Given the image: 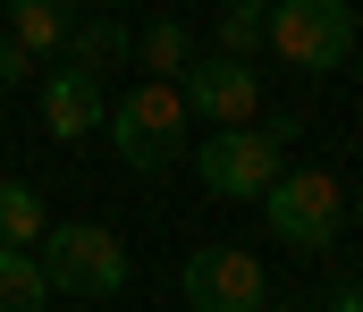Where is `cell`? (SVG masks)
<instances>
[{"instance_id":"obj_17","label":"cell","mask_w":363,"mask_h":312,"mask_svg":"<svg viewBox=\"0 0 363 312\" xmlns=\"http://www.w3.org/2000/svg\"><path fill=\"white\" fill-rule=\"evenodd\" d=\"M347 219H355V228H363V186H355V203H347Z\"/></svg>"},{"instance_id":"obj_3","label":"cell","mask_w":363,"mask_h":312,"mask_svg":"<svg viewBox=\"0 0 363 312\" xmlns=\"http://www.w3.org/2000/svg\"><path fill=\"white\" fill-rule=\"evenodd\" d=\"M262 211H271V236L296 245V253H330L338 228H347V195L330 169H279L262 186Z\"/></svg>"},{"instance_id":"obj_18","label":"cell","mask_w":363,"mask_h":312,"mask_svg":"<svg viewBox=\"0 0 363 312\" xmlns=\"http://www.w3.org/2000/svg\"><path fill=\"white\" fill-rule=\"evenodd\" d=\"M355 85H363V34H355Z\"/></svg>"},{"instance_id":"obj_16","label":"cell","mask_w":363,"mask_h":312,"mask_svg":"<svg viewBox=\"0 0 363 312\" xmlns=\"http://www.w3.org/2000/svg\"><path fill=\"white\" fill-rule=\"evenodd\" d=\"M330 312H363V279H338L330 287Z\"/></svg>"},{"instance_id":"obj_13","label":"cell","mask_w":363,"mask_h":312,"mask_svg":"<svg viewBox=\"0 0 363 312\" xmlns=\"http://www.w3.org/2000/svg\"><path fill=\"white\" fill-rule=\"evenodd\" d=\"M135 59H144V76H169V85H178V68L194 59L186 17H152V25H135Z\"/></svg>"},{"instance_id":"obj_11","label":"cell","mask_w":363,"mask_h":312,"mask_svg":"<svg viewBox=\"0 0 363 312\" xmlns=\"http://www.w3.org/2000/svg\"><path fill=\"white\" fill-rule=\"evenodd\" d=\"M68 25H77V0H9V34L43 59V51H60L68 42Z\"/></svg>"},{"instance_id":"obj_6","label":"cell","mask_w":363,"mask_h":312,"mask_svg":"<svg viewBox=\"0 0 363 312\" xmlns=\"http://www.w3.org/2000/svg\"><path fill=\"white\" fill-rule=\"evenodd\" d=\"M178 287H186L194 312H271V279H262V262H254L245 245H203V253H186Z\"/></svg>"},{"instance_id":"obj_9","label":"cell","mask_w":363,"mask_h":312,"mask_svg":"<svg viewBox=\"0 0 363 312\" xmlns=\"http://www.w3.org/2000/svg\"><path fill=\"white\" fill-rule=\"evenodd\" d=\"M60 51H68L77 68H93V76H110V68L135 59V25H118V8H101V17H77V25H68Z\"/></svg>"},{"instance_id":"obj_19","label":"cell","mask_w":363,"mask_h":312,"mask_svg":"<svg viewBox=\"0 0 363 312\" xmlns=\"http://www.w3.org/2000/svg\"><path fill=\"white\" fill-rule=\"evenodd\" d=\"M85 8H118V0H85Z\"/></svg>"},{"instance_id":"obj_2","label":"cell","mask_w":363,"mask_h":312,"mask_svg":"<svg viewBox=\"0 0 363 312\" xmlns=\"http://www.w3.org/2000/svg\"><path fill=\"white\" fill-rule=\"evenodd\" d=\"M34 262H43L51 296H118V287L135 279V262H127L118 228H101V219H68V228H43V236H34Z\"/></svg>"},{"instance_id":"obj_5","label":"cell","mask_w":363,"mask_h":312,"mask_svg":"<svg viewBox=\"0 0 363 312\" xmlns=\"http://www.w3.org/2000/svg\"><path fill=\"white\" fill-rule=\"evenodd\" d=\"M279 144H287V118H271V127H211L203 135V186L220 195V203H262V186L279 178Z\"/></svg>"},{"instance_id":"obj_10","label":"cell","mask_w":363,"mask_h":312,"mask_svg":"<svg viewBox=\"0 0 363 312\" xmlns=\"http://www.w3.org/2000/svg\"><path fill=\"white\" fill-rule=\"evenodd\" d=\"M211 42H220L228 59H254V51H271V0H220V17H211Z\"/></svg>"},{"instance_id":"obj_7","label":"cell","mask_w":363,"mask_h":312,"mask_svg":"<svg viewBox=\"0 0 363 312\" xmlns=\"http://www.w3.org/2000/svg\"><path fill=\"white\" fill-rule=\"evenodd\" d=\"M178 93H186V118H203V127H245V118H262V76H254V59H228V51L186 59Z\"/></svg>"},{"instance_id":"obj_4","label":"cell","mask_w":363,"mask_h":312,"mask_svg":"<svg viewBox=\"0 0 363 312\" xmlns=\"http://www.w3.org/2000/svg\"><path fill=\"white\" fill-rule=\"evenodd\" d=\"M271 51L304 76H330L355 59V8L347 0H271Z\"/></svg>"},{"instance_id":"obj_15","label":"cell","mask_w":363,"mask_h":312,"mask_svg":"<svg viewBox=\"0 0 363 312\" xmlns=\"http://www.w3.org/2000/svg\"><path fill=\"white\" fill-rule=\"evenodd\" d=\"M26 76H34V51H26L17 34H0V93H9V85H26Z\"/></svg>"},{"instance_id":"obj_1","label":"cell","mask_w":363,"mask_h":312,"mask_svg":"<svg viewBox=\"0 0 363 312\" xmlns=\"http://www.w3.org/2000/svg\"><path fill=\"white\" fill-rule=\"evenodd\" d=\"M186 93L169 76H144L135 93H118L110 118H101V135H110V152L135 169V178H161V169H178L186 161Z\"/></svg>"},{"instance_id":"obj_12","label":"cell","mask_w":363,"mask_h":312,"mask_svg":"<svg viewBox=\"0 0 363 312\" xmlns=\"http://www.w3.org/2000/svg\"><path fill=\"white\" fill-rule=\"evenodd\" d=\"M43 304H51V279L34 245H0V312H43Z\"/></svg>"},{"instance_id":"obj_8","label":"cell","mask_w":363,"mask_h":312,"mask_svg":"<svg viewBox=\"0 0 363 312\" xmlns=\"http://www.w3.org/2000/svg\"><path fill=\"white\" fill-rule=\"evenodd\" d=\"M101 118H110V76H93V68H77V59L43 76V127H51L60 144H85Z\"/></svg>"},{"instance_id":"obj_14","label":"cell","mask_w":363,"mask_h":312,"mask_svg":"<svg viewBox=\"0 0 363 312\" xmlns=\"http://www.w3.org/2000/svg\"><path fill=\"white\" fill-rule=\"evenodd\" d=\"M51 228V211H43V195L26 186V178H0V245H34Z\"/></svg>"}]
</instances>
